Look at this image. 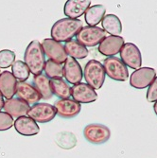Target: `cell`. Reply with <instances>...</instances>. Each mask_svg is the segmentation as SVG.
Segmentation results:
<instances>
[{"instance_id":"26","label":"cell","mask_w":157,"mask_h":158,"mask_svg":"<svg viewBox=\"0 0 157 158\" xmlns=\"http://www.w3.org/2000/svg\"><path fill=\"white\" fill-rule=\"evenodd\" d=\"M12 75L19 81H26L30 78V69L23 61H15L11 65Z\"/></svg>"},{"instance_id":"1","label":"cell","mask_w":157,"mask_h":158,"mask_svg":"<svg viewBox=\"0 0 157 158\" xmlns=\"http://www.w3.org/2000/svg\"><path fill=\"white\" fill-rule=\"evenodd\" d=\"M83 27L80 19L63 18L54 23L51 27V39L57 42H68L75 37Z\"/></svg>"},{"instance_id":"3","label":"cell","mask_w":157,"mask_h":158,"mask_svg":"<svg viewBox=\"0 0 157 158\" xmlns=\"http://www.w3.org/2000/svg\"><path fill=\"white\" fill-rule=\"evenodd\" d=\"M84 80L94 90H98L102 87L105 81V71L101 63L97 60H90L84 66L82 71Z\"/></svg>"},{"instance_id":"27","label":"cell","mask_w":157,"mask_h":158,"mask_svg":"<svg viewBox=\"0 0 157 158\" xmlns=\"http://www.w3.org/2000/svg\"><path fill=\"white\" fill-rule=\"evenodd\" d=\"M55 140L57 142V144L64 149L73 148L77 143L75 135L72 133H68V132H63L61 134H58Z\"/></svg>"},{"instance_id":"16","label":"cell","mask_w":157,"mask_h":158,"mask_svg":"<svg viewBox=\"0 0 157 158\" xmlns=\"http://www.w3.org/2000/svg\"><path fill=\"white\" fill-rule=\"evenodd\" d=\"M17 97L27 104H35L38 103L39 100L42 98L39 92L35 89V87L26 81H18L16 84V92Z\"/></svg>"},{"instance_id":"30","label":"cell","mask_w":157,"mask_h":158,"mask_svg":"<svg viewBox=\"0 0 157 158\" xmlns=\"http://www.w3.org/2000/svg\"><path fill=\"white\" fill-rule=\"evenodd\" d=\"M147 100L149 102H157V76L154 78L151 85L148 87L147 91Z\"/></svg>"},{"instance_id":"7","label":"cell","mask_w":157,"mask_h":158,"mask_svg":"<svg viewBox=\"0 0 157 158\" xmlns=\"http://www.w3.org/2000/svg\"><path fill=\"white\" fill-rule=\"evenodd\" d=\"M27 114L35 122L47 123L54 119L57 114V111L54 105L49 103H35L30 107Z\"/></svg>"},{"instance_id":"12","label":"cell","mask_w":157,"mask_h":158,"mask_svg":"<svg viewBox=\"0 0 157 158\" xmlns=\"http://www.w3.org/2000/svg\"><path fill=\"white\" fill-rule=\"evenodd\" d=\"M57 114L63 118H73L81 110V103L70 98H60L54 104Z\"/></svg>"},{"instance_id":"9","label":"cell","mask_w":157,"mask_h":158,"mask_svg":"<svg viewBox=\"0 0 157 158\" xmlns=\"http://www.w3.org/2000/svg\"><path fill=\"white\" fill-rule=\"evenodd\" d=\"M41 45L45 55H47L49 60H52L59 64H63L67 59L68 56L62 43L57 42L51 38H48L43 40Z\"/></svg>"},{"instance_id":"17","label":"cell","mask_w":157,"mask_h":158,"mask_svg":"<svg viewBox=\"0 0 157 158\" xmlns=\"http://www.w3.org/2000/svg\"><path fill=\"white\" fill-rule=\"evenodd\" d=\"M30 107V104H27L23 99L19 98H11L5 102L3 109L12 118H18L26 116Z\"/></svg>"},{"instance_id":"14","label":"cell","mask_w":157,"mask_h":158,"mask_svg":"<svg viewBox=\"0 0 157 158\" xmlns=\"http://www.w3.org/2000/svg\"><path fill=\"white\" fill-rule=\"evenodd\" d=\"M64 77L71 84L80 83L83 78V72L81 64L72 57H67L64 66Z\"/></svg>"},{"instance_id":"19","label":"cell","mask_w":157,"mask_h":158,"mask_svg":"<svg viewBox=\"0 0 157 158\" xmlns=\"http://www.w3.org/2000/svg\"><path fill=\"white\" fill-rule=\"evenodd\" d=\"M17 80L10 71H3L0 74V93L4 98L10 99L16 92Z\"/></svg>"},{"instance_id":"18","label":"cell","mask_w":157,"mask_h":158,"mask_svg":"<svg viewBox=\"0 0 157 158\" xmlns=\"http://www.w3.org/2000/svg\"><path fill=\"white\" fill-rule=\"evenodd\" d=\"M15 131L24 136H32L36 135L40 132V128L33 119L28 117H20L16 118V120L13 123Z\"/></svg>"},{"instance_id":"23","label":"cell","mask_w":157,"mask_h":158,"mask_svg":"<svg viewBox=\"0 0 157 158\" xmlns=\"http://www.w3.org/2000/svg\"><path fill=\"white\" fill-rule=\"evenodd\" d=\"M64 47V50L67 54V56L72 57L74 59H84L88 56V49L85 48L84 46H82L81 44L77 41V40H73L71 39L70 41L66 42Z\"/></svg>"},{"instance_id":"33","label":"cell","mask_w":157,"mask_h":158,"mask_svg":"<svg viewBox=\"0 0 157 158\" xmlns=\"http://www.w3.org/2000/svg\"><path fill=\"white\" fill-rule=\"evenodd\" d=\"M0 74H1V71H0Z\"/></svg>"},{"instance_id":"10","label":"cell","mask_w":157,"mask_h":158,"mask_svg":"<svg viewBox=\"0 0 157 158\" xmlns=\"http://www.w3.org/2000/svg\"><path fill=\"white\" fill-rule=\"evenodd\" d=\"M120 60L133 69H138L142 65V56L139 48L133 43H126L120 49Z\"/></svg>"},{"instance_id":"6","label":"cell","mask_w":157,"mask_h":158,"mask_svg":"<svg viewBox=\"0 0 157 158\" xmlns=\"http://www.w3.org/2000/svg\"><path fill=\"white\" fill-rule=\"evenodd\" d=\"M83 135L88 142L92 144H103L111 136L110 129L102 124L92 123L87 125L83 130Z\"/></svg>"},{"instance_id":"24","label":"cell","mask_w":157,"mask_h":158,"mask_svg":"<svg viewBox=\"0 0 157 158\" xmlns=\"http://www.w3.org/2000/svg\"><path fill=\"white\" fill-rule=\"evenodd\" d=\"M53 95L60 98H69L71 97V87L63 79L50 80Z\"/></svg>"},{"instance_id":"22","label":"cell","mask_w":157,"mask_h":158,"mask_svg":"<svg viewBox=\"0 0 157 158\" xmlns=\"http://www.w3.org/2000/svg\"><path fill=\"white\" fill-rule=\"evenodd\" d=\"M101 25L103 27L102 30L110 35L119 36L122 32L121 21L115 14H107V15H105L101 21Z\"/></svg>"},{"instance_id":"20","label":"cell","mask_w":157,"mask_h":158,"mask_svg":"<svg viewBox=\"0 0 157 158\" xmlns=\"http://www.w3.org/2000/svg\"><path fill=\"white\" fill-rule=\"evenodd\" d=\"M35 89L39 92L42 98L44 99H50L53 96L50 79L48 78L45 74L35 75L33 78V84Z\"/></svg>"},{"instance_id":"8","label":"cell","mask_w":157,"mask_h":158,"mask_svg":"<svg viewBox=\"0 0 157 158\" xmlns=\"http://www.w3.org/2000/svg\"><path fill=\"white\" fill-rule=\"evenodd\" d=\"M156 77V71L152 67H140L130 76V85L132 87L141 90L151 85Z\"/></svg>"},{"instance_id":"21","label":"cell","mask_w":157,"mask_h":158,"mask_svg":"<svg viewBox=\"0 0 157 158\" xmlns=\"http://www.w3.org/2000/svg\"><path fill=\"white\" fill-rule=\"evenodd\" d=\"M106 13V9L103 5L97 4L89 7L84 13V19L88 26L96 27L103 19Z\"/></svg>"},{"instance_id":"11","label":"cell","mask_w":157,"mask_h":158,"mask_svg":"<svg viewBox=\"0 0 157 158\" xmlns=\"http://www.w3.org/2000/svg\"><path fill=\"white\" fill-rule=\"evenodd\" d=\"M71 97L79 103H92L97 99V92L87 83L80 82L71 87Z\"/></svg>"},{"instance_id":"2","label":"cell","mask_w":157,"mask_h":158,"mask_svg":"<svg viewBox=\"0 0 157 158\" xmlns=\"http://www.w3.org/2000/svg\"><path fill=\"white\" fill-rule=\"evenodd\" d=\"M45 56L46 55L39 41L33 40L27 45L24 54V63L30 69V72L34 76L42 74L44 71L46 64Z\"/></svg>"},{"instance_id":"4","label":"cell","mask_w":157,"mask_h":158,"mask_svg":"<svg viewBox=\"0 0 157 158\" xmlns=\"http://www.w3.org/2000/svg\"><path fill=\"white\" fill-rule=\"evenodd\" d=\"M76 36L77 41L85 48H94L101 44L107 36V33L99 27L86 26L82 27Z\"/></svg>"},{"instance_id":"32","label":"cell","mask_w":157,"mask_h":158,"mask_svg":"<svg viewBox=\"0 0 157 158\" xmlns=\"http://www.w3.org/2000/svg\"><path fill=\"white\" fill-rule=\"evenodd\" d=\"M153 110H154V113L156 114V116H157V102H154V105H153Z\"/></svg>"},{"instance_id":"31","label":"cell","mask_w":157,"mask_h":158,"mask_svg":"<svg viewBox=\"0 0 157 158\" xmlns=\"http://www.w3.org/2000/svg\"><path fill=\"white\" fill-rule=\"evenodd\" d=\"M4 97L2 96V94L0 93V111H1V109H3V107H4V103H5V102H4V98H3Z\"/></svg>"},{"instance_id":"15","label":"cell","mask_w":157,"mask_h":158,"mask_svg":"<svg viewBox=\"0 0 157 158\" xmlns=\"http://www.w3.org/2000/svg\"><path fill=\"white\" fill-rule=\"evenodd\" d=\"M91 5V0H67L64 7V13L67 18L78 19L82 16Z\"/></svg>"},{"instance_id":"13","label":"cell","mask_w":157,"mask_h":158,"mask_svg":"<svg viewBox=\"0 0 157 158\" xmlns=\"http://www.w3.org/2000/svg\"><path fill=\"white\" fill-rule=\"evenodd\" d=\"M124 43V38L121 36L110 35L104 38V40L98 45V52L103 56L113 57L120 52Z\"/></svg>"},{"instance_id":"5","label":"cell","mask_w":157,"mask_h":158,"mask_svg":"<svg viewBox=\"0 0 157 158\" xmlns=\"http://www.w3.org/2000/svg\"><path fill=\"white\" fill-rule=\"evenodd\" d=\"M105 74L117 81H126L129 79V71L125 64L116 56L107 57L103 62Z\"/></svg>"},{"instance_id":"29","label":"cell","mask_w":157,"mask_h":158,"mask_svg":"<svg viewBox=\"0 0 157 158\" xmlns=\"http://www.w3.org/2000/svg\"><path fill=\"white\" fill-rule=\"evenodd\" d=\"M13 123L14 120L9 114L0 111V132L9 130L12 127Z\"/></svg>"},{"instance_id":"28","label":"cell","mask_w":157,"mask_h":158,"mask_svg":"<svg viewBox=\"0 0 157 158\" xmlns=\"http://www.w3.org/2000/svg\"><path fill=\"white\" fill-rule=\"evenodd\" d=\"M15 62V53L10 49L0 50V68L10 67Z\"/></svg>"},{"instance_id":"25","label":"cell","mask_w":157,"mask_h":158,"mask_svg":"<svg viewBox=\"0 0 157 158\" xmlns=\"http://www.w3.org/2000/svg\"><path fill=\"white\" fill-rule=\"evenodd\" d=\"M45 75L53 80V79H63L64 77V67L62 64L54 62L52 60H48L45 64Z\"/></svg>"}]
</instances>
